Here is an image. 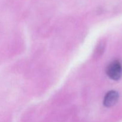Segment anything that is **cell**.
Returning <instances> with one entry per match:
<instances>
[{
  "instance_id": "obj_1",
  "label": "cell",
  "mask_w": 122,
  "mask_h": 122,
  "mask_svg": "<svg viewBox=\"0 0 122 122\" xmlns=\"http://www.w3.org/2000/svg\"><path fill=\"white\" fill-rule=\"evenodd\" d=\"M107 76L114 81H118L122 76V64L118 60L112 62L106 69Z\"/></svg>"
},
{
  "instance_id": "obj_2",
  "label": "cell",
  "mask_w": 122,
  "mask_h": 122,
  "mask_svg": "<svg viewBox=\"0 0 122 122\" xmlns=\"http://www.w3.org/2000/svg\"><path fill=\"white\" fill-rule=\"evenodd\" d=\"M119 97V93L117 92L110 91L106 94L104 98V105L107 107H113L117 102Z\"/></svg>"
}]
</instances>
